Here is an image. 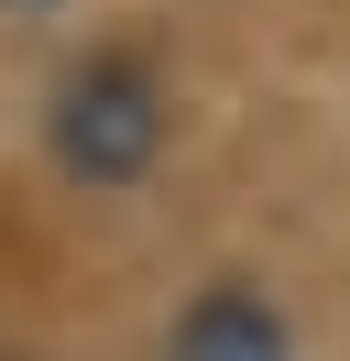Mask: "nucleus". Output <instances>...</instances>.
Segmentation results:
<instances>
[{"label": "nucleus", "mask_w": 350, "mask_h": 361, "mask_svg": "<svg viewBox=\"0 0 350 361\" xmlns=\"http://www.w3.org/2000/svg\"><path fill=\"white\" fill-rule=\"evenodd\" d=\"M164 154V88L143 55H88L55 88V164L77 186H131Z\"/></svg>", "instance_id": "1"}, {"label": "nucleus", "mask_w": 350, "mask_h": 361, "mask_svg": "<svg viewBox=\"0 0 350 361\" xmlns=\"http://www.w3.org/2000/svg\"><path fill=\"white\" fill-rule=\"evenodd\" d=\"M164 361H296V339H284V317L262 307L252 285H208L186 317H175Z\"/></svg>", "instance_id": "2"}]
</instances>
